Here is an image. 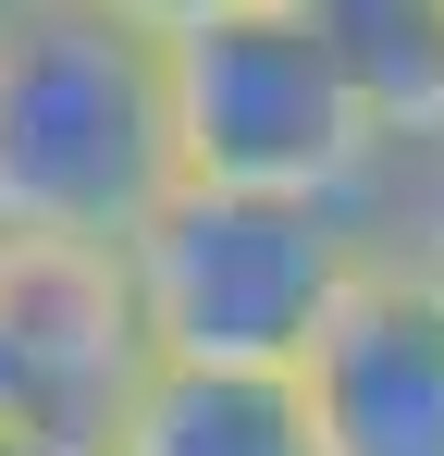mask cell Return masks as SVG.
<instances>
[{"label":"cell","mask_w":444,"mask_h":456,"mask_svg":"<svg viewBox=\"0 0 444 456\" xmlns=\"http://www.w3.org/2000/svg\"><path fill=\"white\" fill-rule=\"evenodd\" d=\"M321 456H444V297L382 247L296 358Z\"/></svg>","instance_id":"cell-5"},{"label":"cell","mask_w":444,"mask_h":456,"mask_svg":"<svg viewBox=\"0 0 444 456\" xmlns=\"http://www.w3.org/2000/svg\"><path fill=\"white\" fill-rule=\"evenodd\" d=\"M99 12H124L136 37H160V50H173V37H198V25H234V12H284V0H99Z\"/></svg>","instance_id":"cell-9"},{"label":"cell","mask_w":444,"mask_h":456,"mask_svg":"<svg viewBox=\"0 0 444 456\" xmlns=\"http://www.w3.org/2000/svg\"><path fill=\"white\" fill-rule=\"evenodd\" d=\"M370 259H382V210L173 185L124 247V284L160 370H296Z\"/></svg>","instance_id":"cell-2"},{"label":"cell","mask_w":444,"mask_h":456,"mask_svg":"<svg viewBox=\"0 0 444 456\" xmlns=\"http://www.w3.org/2000/svg\"><path fill=\"white\" fill-rule=\"evenodd\" d=\"M395 149H444V0H284Z\"/></svg>","instance_id":"cell-7"},{"label":"cell","mask_w":444,"mask_h":456,"mask_svg":"<svg viewBox=\"0 0 444 456\" xmlns=\"http://www.w3.org/2000/svg\"><path fill=\"white\" fill-rule=\"evenodd\" d=\"M382 247L420 272L444 297V149H407V173H395V223H382Z\"/></svg>","instance_id":"cell-8"},{"label":"cell","mask_w":444,"mask_h":456,"mask_svg":"<svg viewBox=\"0 0 444 456\" xmlns=\"http://www.w3.org/2000/svg\"><path fill=\"white\" fill-rule=\"evenodd\" d=\"M173 86V160L185 185H247V198H346L395 223L407 149L358 111V86L321 62L296 12H234L160 50Z\"/></svg>","instance_id":"cell-3"},{"label":"cell","mask_w":444,"mask_h":456,"mask_svg":"<svg viewBox=\"0 0 444 456\" xmlns=\"http://www.w3.org/2000/svg\"><path fill=\"white\" fill-rule=\"evenodd\" d=\"M148 370H160V358H148L124 247L0 234V432L99 456Z\"/></svg>","instance_id":"cell-4"},{"label":"cell","mask_w":444,"mask_h":456,"mask_svg":"<svg viewBox=\"0 0 444 456\" xmlns=\"http://www.w3.org/2000/svg\"><path fill=\"white\" fill-rule=\"evenodd\" d=\"M0 12H25V0H0Z\"/></svg>","instance_id":"cell-10"},{"label":"cell","mask_w":444,"mask_h":456,"mask_svg":"<svg viewBox=\"0 0 444 456\" xmlns=\"http://www.w3.org/2000/svg\"><path fill=\"white\" fill-rule=\"evenodd\" d=\"M99 456H321L296 370H148Z\"/></svg>","instance_id":"cell-6"},{"label":"cell","mask_w":444,"mask_h":456,"mask_svg":"<svg viewBox=\"0 0 444 456\" xmlns=\"http://www.w3.org/2000/svg\"><path fill=\"white\" fill-rule=\"evenodd\" d=\"M185 185L160 37L99 0L0 12V234L50 247H136L148 210Z\"/></svg>","instance_id":"cell-1"}]
</instances>
